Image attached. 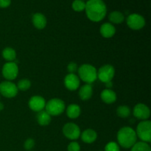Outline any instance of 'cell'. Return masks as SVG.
Instances as JSON below:
<instances>
[{"label": "cell", "mask_w": 151, "mask_h": 151, "mask_svg": "<svg viewBox=\"0 0 151 151\" xmlns=\"http://www.w3.org/2000/svg\"><path fill=\"white\" fill-rule=\"evenodd\" d=\"M85 11L89 20L99 22L106 17L107 7L103 0H88L86 3Z\"/></svg>", "instance_id": "cell-1"}, {"label": "cell", "mask_w": 151, "mask_h": 151, "mask_svg": "<svg viewBox=\"0 0 151 151\" xmlns=\"http://www.w3.org/2000/svg\"><path fill=\"white\" fill-rule=\"evenodd\" d=\"M137 136L136 131L131 127H123L118 131V145L123 148H131V147L137 142Z\"/></svg>", "instance_id": "cell-2"}, {"label": "cell", "mask_w": 151, "mask_h": 151, "mask_svg": "<svg viewBox=\"0 0 151 151\" xmlns=\"http://www.w3.org/2000/svg\"><path fill=\"white\" fill-rule=\"evenodd\" d=\"M79 78L86 84H91L97 79V70L91 64H83L78 69Z\"/></svg>", "instance_id": "cell-3"}, {"label": "cell", "mask_w": 151, "mask_h": 151, "mask_svg": "<svg viewBox=\"0 0 151 151\" xmlns=\"http://www.w3.org/2000/svg\"><path fill=\"white\" fill-rule=\"evenodd\" d=\"M65 103L59 98H53L49 100L45 106V111L50 116H58L65 110Z\"/></svg>", "instance_id": "cell-4"}, {"label": "cell", "mask_w": 151, "mask_h": 151, "mask_svg": "<svg viewBox=\"0 0 151 151\" xmlns=\"http://www.w3.org/2000/svg\"><path fill=\"white\" fill-rule=\"evenodd\" d=\"M137 137L142 142L150 143L151 142V122L150 120H144L138 124L136 131Z\"/></svg>", "instance_id": "cell-5"}, {"label": "cell", "mask_w": 151, "mask_h": 151, "mask_svg": "<svg viewBox=\"0 0 151 151\" xmlns=\"http://www.w3.org/2000/svg\"><path fill=\"white\" fill-rule=\"evenodd\" d=\"M114 68L110 64H106L101 66L97 71V78L104 83L111 81L114 77Z\"/></svg>", "instance_id": "cell-6"}, {"label": "cell", "mask_w": 151, "mask_h": 151, "mask_svg": "<svg viewBox=\"0 0 151 151\" xmlns=\"http://www.w3.org/2000/svg\"><path fill=\"white\" fill-rule=\"evenodd\" d=\"M18 88L15 83L9 81L0 83V94L7 98H13L18 94Z\"/></svg>", "instance_id": "cell-7"}, {"label": "cell", "mask_w": 151, "mask_h": 151, "mask_svg": "<svg viewBox=\"0 0 151 151\" xmlns=\"http://www.w3.org/2000/svg\"><path fill=\"white\" fill-rule=\"evenodd\" d=\"M127 25L134 30H139L145 25V19L138 13L130 14L127 18Z\"/></svg>", "instance_id": "cell-8"}, {"label": "cell", "mask_w": 151, "mask_h": 151, "mask_svg": "<svg viewBox=\"0 0 151 151\" xmlns=\"http://www.w3.org/2000/svg\"><path fill=\"white\" fill-rule=\"evenodd\" d=\"M2 75L5 79L10 81L15 80L19 74V67L15 62H7L2 67Z\"/></svg>", "instance_id": "cell-9"}, {"label": "cell", "mask_w": 151, "mask_h": 151, "mask_svg": "<svg viewBox=\"0 0 151 151\" xmlns=\"http://www.w3.org/2000/svg\"><path fill=\"white\" fill-rule=\"evenodd\" d=\"M63 134L70 140H76L81 137V129L79 126L73 122L65 124L63 128Z\"/></svg>", "instance_id": "cell-10"}, {"label": "cell", "mask_w": 151, "mask_h": 151, "mask_svg": "<svg viewBox=\"0 0 151 151\" xmlns=\"http://www.w3.org/2000/svg\"><path fill=\"white\" fill-rule=\"evenodd\" d=\"M134 116L140 120H147L150 116V109L143 103H138L134 108Z\"/></svg>", "instance_id": "cell-11"}, {"label": "cell", "mask_w": 151, "mask_h": 151, "mask_svg": "<svg viewBox=\"0 0 151 151\" xmlns=\"http://www.w3.org/2000/svg\"><path fill=\"white\" fill-rule=\"evenodd\" d=\"M29 109L33 111L39 112L45 109L46 101L41 96H33L29 99L28 102Z\"/></svg>", "instance_id": "cell-12"}, {"label": "cell", "mask_w": 151, "mask_h": 151, "mask_svg": "<svg viewBox=\"0 0 151 151\" xmlns=\"http://www.w3.org/2000/svg\"><path fill=\"white\" fill-rule=\"evenodd\" d=\"M64 85L67 89L75 91L80 86V78L75 74H68L64 78Z\"/></svg>", "instance_id": "cell-13"}, {"label": "cell", "mask_w": 151, "mask_h": 151, "mask_svg": "<svg viewBox=\"0 0 151 151\" xmlns=\"http://www.w3.org/2000/svg\"><path fill=\"white\" fill-rule=\"evenodd\" d=\"M32 22L35 28L38 29H43L47 26V18L41 13H36L32 16Z\"/></svg>", "instance_id": "cell-14"}, {"label": "cell", "mask_w": 151, "mask_h": 151, "mask_svg": "<svg viewBox=\"0 0 151 151\" xmlns=\"http://www.w3.org/2000/svg\"><path fill=\"white\" fill-rule=\"evenodd\" d=\"M101 100L106 104H111L116 100V94L113 90L106 88L102 91L100 94Z\"/></svg>", "instance_id": "cell-15"}, {"label": "cell", "mask_w": 151, "mask_h": 151, "mask_svg": "<svg viewBox=\"0 0 151 151\" xmlns=\"http://www.w3.org/2000/svg\"><path fill=\"white\" fill-rule=\"evenodd\" d=\"M100 34L102 36L106 38H109L113 37L116 32L115 27L111 23H104L100 27Z\"/></svg>", "instance_id": "cell-16"}, {"label": "cell", "mask_w": 151, "mask_h": 151, "mask_svg": "<svg viewBox=\"0 0 151 151\" xmlns=\"http://www.w3.org/2000/svg\"><path fill=\"white\" fill-rule=\"evenodd\" d=\"M81 136L82 141L86 144H91V143L94 142L97 138V134L96 131L91 128L85 130L81 134Z\"/></svg>", "instance_id": "cell-17"}, {"label": "cell", "mask_w": 151, "mask_h": 151, "mask_svg": "<svg viewBox=\"0 0 151 151\" xmlns=\"http://www.w3.org/2000/svg\"><path fill=\"white\" fill-rule=\"evenodd\" d=\"M93 94V88L91 84H85L79 90V97L82 100H89Z\"/></svg>", "instance_id": "cell-18"}, {"label": "cell", "mask_w": 151, "mask_h": 151, "mask_svg": "<svg viewBox=\"0 0 151 151\" xmlns=\"http://www.w3.org/2000/svg\"><path fill=\"white\" fill-rule=\"evenodd\" d=\"M81 113V107L78 104H70L66 109V115L70 119H77Z\"/></svg>", "instance_id": "cell-19"}, {"label": "cell", "mask_w": 151, "mask_h": 151, "mask_svg": "<svg viewBox=\"0 0 151 151\" xmlns=\"http://www.w3.org/2000/svg\"><path fill=\"white\" fill-rule=\"evenodd\" d=\"M36 118L38 123L40 125H41V126L48 125L52 120L51 116L45 110H43L41 111L38 112Z\"/></svg>", "instance_id": "cell-20"}, {"label": "cell", "mask_w": 151, "mask_h": 151, "mask_svg": "<svg viewBox=\"0 0 151 151\" xmlns=\"http://www.w3.org/2000/svg\"><path fill=\"white\" fill-rule=\"evenodd\" d=\"M3 58L7 62H14L16 59V52L15 50H13L11 47H6L3 50L2 52Z\"/></svg>", "instance_id": "cell-21"}, {"label": "cell", "mask_w": 151, "mask_h": 151, "mask_svg": "<svg viewBox=\"0 0 151 151\" xmlns=\"http://www.w3.org/2000/svg\"><path fill=\"white\" fill-rule=\"evenodd\" d=\"M109 19L110 22L113 24H119L125 20V16L119 11H113L109 14Z\"/></svg>", "instance_id": "cell-22"}, {"label": "cell", "mask_w": 151, "mask_h": 151, "mask_svg": "<svg viewBox=\"0 0 151 151\" xmlns=\"http://www.w3.org/2000/svg\"><path fill=\"white\" fill-rule=\"evenodd\" d=\"M131 151H151L150 146L148 143L144 142H136L131 147Z\"/></svg>", "instance_id": "cell-23"}, {"label": "cell", "mask_w": 151, "mask_h": 151, "mask_svg": "<svg viewBox=\"0 0 151 151\" xmlns=\"http://www.w3.org/2000/svg\"><path fill=\"white\" fill-rule=\"evenodd\" d=\"M116 114L121 118H127L131 114V110L126 106H120L116 109Z\"/></svg>", "instance_id": "cell-24"}, {"label": "cell", "mask_w": 151, "mask_h": 151, "mask_svg": "<svg viewBox=\"0 0 151 151\" xmlns=\"http://www.w3.org/2000/svg\"><path fill=\"white\" fill-rule=\"evenodd\" d=\"M72 7L75 11L82 12L85 10L86 2L83 0H75L72 2Z\"/></svg>", "instance_id": "cell-25"}, {"label": "cell", "mask_w": 151, "mask_h": 151, "mask_svg": "<svg viewBox=\"0 0 151 151\" xmlns=\"http://www.w3.org/2000/svg\"><path fill=\"white\" fill-rule=\"evenodd\" d=\"M18 90H21V91H27L29 89L31 86V82L28 79H22L18 82L17 84Z\"/></svg>", "instance_id": "cell-26"}, {"label": "cell", "mask_w": 151, "mask_h": 151, "mask_svg": "<svg viewBox=\"0 0 151 151\" xmlns=\"http://www.w3.org/2000/svg\"><path fill=\"white\" fill-rule=\"evenodd\" d=\"M104 151H120V147L115 142H110L106 145Z\"/></svg>", "instance_id": "cell-27"}, {"label": "cell", "mask_w": 151, "mask_h": 151, "mask_svg": "<svg viewBox=\"0 0 151 151\" xmlns=\"http://www.w3.org/2000/svg\"><path fill=\"white\" fill-rule=\"evenodd\" d=\"M35 146V141H34L33 139L29 138L25 141L24 144V147L25 150L27 151H29L32 150V148Z\"/></svg>", "instance_id": "cell-28"}, {"label": "cell", "mask_w": 151, "mask_h": 151, "mask_svg": "<svg viewBox=\"0 0 151 151\" xmlns=\"http://www.w3.org/2000/svg\"><path fill=\"white\" fill-rule=\"evenodd\" d=\"M68 151H81V146L77 142H72L67 147Z\"/></svg>", "instance_id": "cell-29"}, {"label": "cell", "mask_w": 151, "mask_h": 151, "mask_svg": "<svg viewBox=\"0 0 151 151\" xmlns=\"http://www.w3.org/2000/svg\"><path fill=\"white\" fill-rule=\"evenodd\" d=\"M78 65L75 62H70L67 66V70L70 74H75L78 71Z\"/></svg>", "instance_id": "cell-30"}, {"label": "cell", "mask_w": 151, "mask_h": 151, "mask_svg": "<svg viewBox=\"0 0 151 151\" xmlns=\"http://www.w3.org/2000/svg\"><path fill=\"white\" fill-rule=\"evenodd\" d=\"M11 4V0H0V7L7 8Z\"/></svg>", "instance_id": "cell-31"}, {"label": "cell", "mask_w": 151, "mask_h": 151, "mask_svg": "<svg viewBox=\"0 0 151 151\" xmlns=\"http://www.w3.org/2000/svg\"><path fill=\"white\" fill-rule=\"evenodd\" d=\"M106 88H108L109 89H111V88L112 86H113V83H112L111 81H110V82H108V83H106Z\"/></svg>", "instance_id": "cell-32"}, {"label": "cell", "mask_w": 151, "mask_h": 151, "mask_svg": "<svg viewBox=\"0 0 151 151\" xmlns=\"http://www.w3.org/2000/svg\"><path fill=\"white\" fill-rule=\"evenodd\" d=\"M3 109H4V105H3V103H0V111H2Z\"/></svg>", "instance_id": "cell-33"}, {"label": "cell", "mask_w": 151, "mask_h": 151, "mask_svg": "<svg viewBox=\"0 0 151 151\" xmlns=\"http://www.w3.org/2000/svg\"><path fill=\"white\" fill-rule=\"evenodd\" d=\"M99 151H103V150H99Z\"/></svg>", "instance_id": "cell-34"}, {"label": "cell", "mask_w": 151, "mask_h": 151, "mask_svg": "<svg viewBox=\"0 0 151 151\" xmlns=\"http://www.w3.org/2000/svg\"><path fill=\"white\" fill-rule=\"evenodd\" d=\"M83 1H85V0H83Z\"/></svg>", "instance_id": "cell-35"}, {"label": "cell", "mask_w": 151, "mask_h": 151, "mask_svg": "<svg viewBox=\"0 0 151 151\" xmlns=\"http://www.w3.org/2000/svg\"><path fill=\"white\" fill-rule=\"evenodd\" d=\"M29 151H31V150H29Z\"/></svg>", "instance_id": "cell-36"}]
</instances>
